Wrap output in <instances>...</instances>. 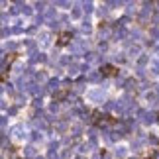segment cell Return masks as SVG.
I'll return each mask as SVG.
<instances>
[{"mask_svg": "<svg viewBox=\"0 0 159 159\" xmlns=\"http://www.w3.org/2000/svg\"><path fill=\"white\" fill-rule=\"evenodd\" d=\"M148 159H153V157H148Z\"/></svg>", "mask_w": 159, "mask_h": 159, "instance_id": "cell-6", "label": "cell"}, {"mask_svg": "<svg viewBox=\"0 0 159 159\" xmlns=\"http://www.w3.org/2000/svg\"><path fill=\"white\" fill-rule=\"evenodd\" d=\"M90 122H93L94 126H98V128H106V126H116V124H118V120H116L114 116L104 114V112H100V110H94V112H93Z\"/></svg>", "mask_w": 159, "mask_h": 159, "instance_id": "cell-1", "label": "cell"}, {"mask_svg": "<svg viewBox=\"0 0 159 159\" xmlns=\"http://www.w3.org/2000/svg\"><path fill=\"white\" fill-rule=\"evenodd\" d=\"M157 120H159V112H157Z\"/></svg>", "mask_w": 159, "mask_h": 159, "instance_id": "cell-5", "label": "cell"}, {"mask_svg": "<svg viewBox=\"0 0 159 159\" xmlns=\"http://www.w3.org/2000/svg\"><path fill=\"white\" fill-rule=\"evenodd\" d=\"M16 57H18V53H16V51H12V53L8 55V59H6V67H4V69H8V67L16 61Z\"/></svg>", "mask_w": 159, "mask_h": 159, "instance_id": "cell-4", "label": "cell"}, {"mask_svg": "<svg viewBox=\"0 0 159 159\" xmlns=\"http://www.w3.org/2000/svg\"><path fill=\"white\" fill-rule=\"evenodd\" d=\"M100 73L104 77H116V75H118V69H116L114 65H102L100 67Z\"/></svg>", "mask_w": 159, "mask_h": 159, "instance_id": "cell-3", "label": "cell"}, {"mask_svg": "<svg viewBox=\"0 0 159 159\" xmlns=\"http://www.w3.org/2000/svg\"><path fill=\"white\" fill-rule=\"evenodd\" d=\"M71 39H73V32H61V34L57 35V45L63 47V45L69 43Z\"/></svg>", "mask_w": 159, "mask_h": 159, "instance_id": "cell-2", "label": "cell"}]
</instances>
